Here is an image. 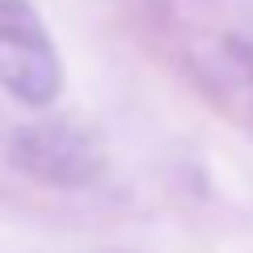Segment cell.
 Masks as SVG:
<instances>
[{"label":"cell","instance_id":"cell-1","mask_svg":"<svg viewBox=\"0 0 253 253\" xmlns=\"http://www.w3.org/2000/svg\"><path fill=\"white\" fill-rule=\"evenodd\" d=\"M0 89L26 106H46L63 89V63L30 0H0Z\"/></svg>","mask_w":253,"mask_h":253}]
</instances>
